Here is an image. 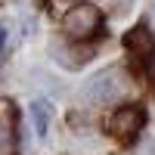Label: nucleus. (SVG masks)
<instances>
[{
  "instance_id": "nucleus-2",
  "label": "nucleus",
  "mask_w": 155,
  "mask_h": 155,
  "mask_svg": "<svg viewBox=\"0 0 155 155\" xmlns=\"http://www.w3.org/2000/svg\"><path fill=\"white\" fill-rule=\"evenodd\" d=\"M127 90V78L121 68H106L99 71L96 78H90L87 87H84V99L87 102H96V106H106V102L121 99Z\"/></svg>"
},
{
  "instance_id": "nucleus-9",
  "label": "nucleus",
  "mask_w": 155,
  "mask_h": 155,
  "mask_svg": "<svg viewBox=\"0 0 155 155\" xmlns=\"http://www.w3.org/2000/svg\"><path fill=\"white\" fill-rule=\"evenodd\" d=\"M127 6H130V0H112V12H115V16H121Z\"/></svg>"
},
{
  "instance_id": "nucleus-7",
  "label": "nucleus",
  "mask_w": 155,
  "mask_h": 155,
  "mask_svg": "<svg viewBox=\"0 0 155 155\" xmlns=\"http://www.w3.org/2000/svg\"><path fill=\"white\" fill-rule=\"evenodd\" d=\"M134 155H155V140H143V143L137 146Z\"/></svg>"
},
{
  "instance_id": "nucleus-3",
  "label": "nucleus",
  "mask_w": 155,
  "mask_h": 155,
  "mask_svg": "<svg viewBox=\"0 0 155 155\" xmlns=\"http://www.w3.org/2000/svg\"><path fill=\"white\" fill-rule=\"evenodd\" d=\"M143 124H146V112L140 106H121L112 115V121H109L112 134L118 140H134L140 130H143Z\"/></svg>"
},
{
  "instance_id": "nucleus-5",
  "label": "nucleus",
  "mask_w": 155,
  "mask_h": 155,
  "mask_svg": "<svg viewBox=\"0 0 155 155\" xmlns=\"http://www.w3.org/2000/svg\"><path fill=\"white\" fill-rule=\"evenodd\" d=\"M31 121H34L37 140L47 143V137H50V121H53V109H50V102H44V99H34V102H31Z\"/></svg>"
},
{
  "instance_id": "nucleus-11",
  "label": "nucleus",
  "mask_w": 155,
  "mask_h": 155,
  "mask_svg": "<svg viewBox=\"0 0 155 155\" xmlns=\"http://www.w3.org/2000/svg\"><path fill=\"white\" fill-rule=\"evenodd\" d=\"M149 19H152V28H155V3H152V12H149ZM155 34V31H152Z\"/></svg>"
},
{
  "instance_id": "nucleus-6",
  "label": "nucleus",
  "mask_w": 155,
  "mask_h": 155,
  "mask_svg": "<svg viewBox=\"0 0 155 155\" xmlns=\"http://www.w3.org/2000/svg\"><path fill=\"white\" fill-rule=\"evenodd\" d=\"M0 155H16V124H12V109L0 112Z\"/></svg>"
},
{
  "instance_id": "nucleus-10",
  "label": "nucleus",
  "mask_w": 155,
  "mask_h": 155,
  "mask_svg": "<svg viewBox=\"0 0 155 155\" xmlns=\"http://www.w3.org/2000/svg\"><path fill=\"white\" fill-rule=\"evenodd\" d=\"M149 56H152V62H149V74H152V81H155V50H152Z\"/></svg>"
},
{
  "instance_id": "nucleus-1",
  "label": "nucleus",
  "mask_w": 155,
  "mask_h": 155,
  "mask_svg": "<svg viewBox=\"0 0 155 155\" xmlns=\"http://www.w3.org/2000/svg\"><path fill=\"white\" fill-rule=\"evenodd\" d=\"M99 25H102V9L93 3H74L62 16V31L71 41H90L99 31Z\"/></svg>"
},
{
  "instance_id": "nucleus-8",
  "label": "nucleus",
  "mask_w": 155,
  "mask_h": 155,
  "mask_svg": "<svg viewBox=\"0 0 155 155\" xmlns=\"http://www.w3.org/2000/svg\"><path fill=\"white\" fill-rule=\"evenodd\" d=\"M3 53H6V25L0 19V62H3Z\"/></svg>"
},
{
  "instance_id": "nucleus-4",
  "label": "nucleus",
  "mask_w": 155,
  "mask_h": 155,
  "mask_svg": "<svg viewBox=\"0 0 155 155\" xmlns=\"http://www.w3.org/2000/svg\"><path fill=\"white\" fill-rule=\"evenodd\" d=\"M124 44H127V50H130V53L149 56L152 50H155V34H152V31H146L143 25H137L134 31H127V34H124Z\"/></svg>"
}]
</instances>
